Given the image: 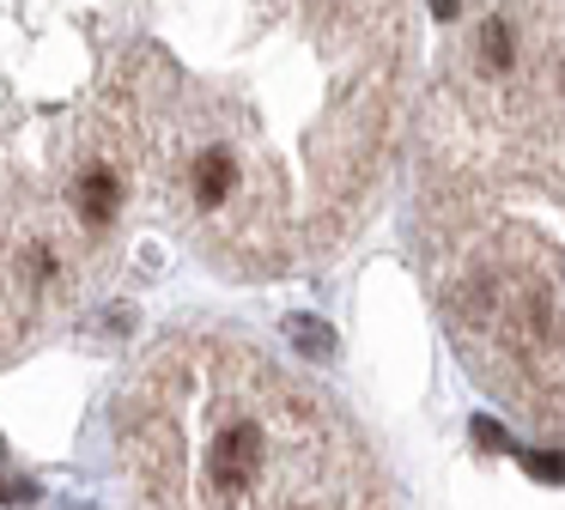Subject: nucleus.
Listing matches in <instances>:
<instances>
[{
  "label": "nucleus",
  "mask_w": 565,
  "mask_h": 510,
  "mask_svg": "<svg viewBox=\"0 0 565 510\" xmlns=\"http://www.w3.org/2000/svg\"><path fill=\"white\" fill-rule=\"evenodd\" d=\"M122 201H128V177L110 152L86 158V164L74 170V182H67V213H74L92 237H104V231L122 219Z\"/></svg>",
  "instance_id": "obj_1"
},
{
  "label": "nucleus",
  "mask_w": 565,
  "mask_h": 510,
  "mask_svg": "<svg viewBox=\"0 0 565 510\" xmlns=\"http://www.w3.org/2000/svg\"><path fill=\"white\" fill-rule=\"evenodd\" d=\"M286 334H292L298 352H310V359H329V352H334V328L317 322V316H292V322H286Z\"/></svg>",
  "instance_id": "obj_2"
},
{
  "label": "nucleus",
  "mask_w": 565,
  "mask_h": 510,
  "mask_svg": "<svg viewBox=\"0 0 565 510\" xmlns=\"http://www.w3.org/2000/svg\"><path fill=\"white\" fill-rule=\"evenodd\" d=\"M0 498H7L13 510H25L31 498H38V480H7V486H0Z\"/></svg>",
  "instance_id": "obj_3"
},
{
  "label": "nucleus",
  "mask_w": 565,
  "mask_h": 510,
  "mask_svg": "<svg viewBox=\"0 0 565 510\" xmlns=\"http://www.w3.org/2000/svg\"><path fill=\"white\" fill-rule=\"evenodd\" d=\"M0 456H7V444H0Z\"/></svg>",
  "instance_id": "obj_6"
},
{
  "label": "nucleus",
  "mask_w": 565,
  "mask_h": 510,
  "mask_svg": "<svg viewBox=\"0 0 565 510\" xmlns=\"http://www.w3.org/2000/svg\"><path fill=\"white\" fill-rule=\"evenodd\" d=\"M523 461H529L535 480H559V456H541V449H535V456H523Z\"/></svg>",
  "instance_id": "obj_4"
},
{
  "label": "nucleus",
  "mask_w": 565,
  "mask_h": 510,
  "mask_svg": "<svg viewBox=\"0 0 565 510\" xmlns=\"http://www.w3.org/2000/svg\"><path fill=\"white\" fill-rule=\"evenodd\" d=\"M475 437H480L487 449H499V444H504V437H499V425H492V419H475Z\"/></svg>",
  "instance_id": "obj_5"
}]
</instances>
